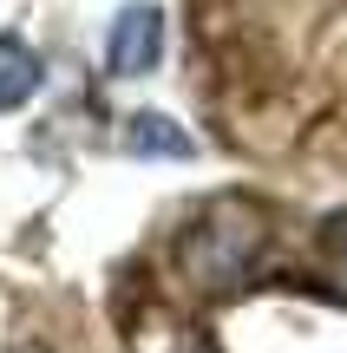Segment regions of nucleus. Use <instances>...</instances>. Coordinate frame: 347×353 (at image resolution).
I'll list each match as a JSON object with an SVG mask.
<instances>
[{
	"instance_id": "39448f33",
	"label": "nucleus",
	"mask_w": 347,
	"mask_h": 353,
	"mask_svg": "<svg viewBox=\"0 0 347 353\" xmlns=\"http://www.w3.org/2000/svg\"><path fill=\"white\" fill-rule=\"evenodd\" d=\"M315 275H321L328 294L347 301V216H328L321 236H315Z\"/></svg>"
},
{
	"instance_id": "20e7f679",
	"label": "nucleus",
	"mask_w": 347,
	"mask_h": 353,
	"mask_svg": "<svg viewBox=\"0 0 347 353\" xmlns=\"http://www.w3.org/2000/svg\"><path fill=\"white\" fill-rule=\"evenodd\" d=\"M39 92V59L20 46V39H0V112H13V105H26Z\"/></svg>"
},
{
	"instance_id": "f03ea898",
	"label": "nucleus",
	"mask_w": 347,
	"mask_h": 353,
	"mask_svg": "<svg viewBox=\"0 0 347 353\" xmlns=\"http://www.w3.org/2000/svg\"><path fill=\"white\" fill-rule=\"evenodd\" d=\"M157 52H164V13H157L151 0H131V7L112 20L105 65H112V79H144L157 65Z\"/></svg>"
},
{
	"instance_id": "7ed1b4c3",
	"label": "nucleus",
	"mask_w": 347,
	"mask_h": 353,
	"mask_svg": "<svg viewBox=\"0 0 347 353\" xmlns=\"http://www.w3.org/2000/svg\"><path fill=\"white\" fill-rule=\"evenodd\" d=\"M125 151H131V157H190V138H184L170 118L138 112V118L125 125Z\"/></svg>"
},
{
	"instance_id": "f257e3e1",
	"label": "nucleus",
	"mask_w": 347,
	"mask_h": 353,
	"mask_svg": "<svg viewBox=\"0 0 347 353\" xmlns=\"http://www.w3.org/2000/svg\"><path fill=\"white\" fill-rule=\"evenodd\" d=\"M262 249H269V210L256 196H217L177 236V275L204 301L243 294L256 281V268H262Z\"/></svg>"
}]
</instances>
